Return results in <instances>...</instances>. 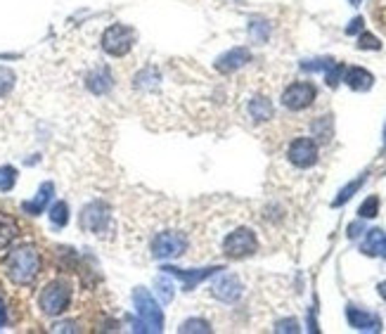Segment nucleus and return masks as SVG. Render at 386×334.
Segmentation results:
<instances>
[{"label": "nucleus", "mask_w": 386, "mask_h": 334, "mask_svg": "<svg viewBox=\"0 0 386 334\" xmlns=\"http://www.w3.org/2000/svg\"><path fill=\"white\" fill-rule=\"evenodd\" d=\"M5 275L13 280L15 285L26 287L38 278L40 273V254L36 247L24 244V247H17L10 251L8 259H5Z\"/></svg>", "instance_id": "1"}, {"label": "nucleus", "mask_w": 386, "mask_h": 334, "mask_svg": "<svg viewBox=\"0 0 386 334\" xmlns=\"http://www.w3.org/2000/svg\"><path fill=\"white\" fill-rule=\"evenodd\" d=\"M133 306L138 310V322L133 330L136 332H161L163 330V310L159 306L154 296H152L150 289L145 287H138L133 292Z\"/></svg>", "instance_id": "2"}, {"label": "nucleus", "mask_w": 386, "mask_h": 334, "mask_svg": "<svg viewBox=\"0 0 386 334\" xmlns=\"http://www.w3.org/2000/svg\"><path fill=\"white\" fill-rule=\"evenodd\" d=\"M69 303H72V285L67 280H52V283L43 287V292L38 296L40 310L45 315H50V318L62 315L69 308Z\"/></svg>", "instance_id": "3"}, {"label": "nucleus", "mask_w": 386, "mask_h": 334, "mask_svg": "<svg viewBox=\"0 0 386 334\" xmlns=\"http://www.w3.org/2000/svg\"><path fill=\"white\" fill-rule=\"evenodd\" d=\"M136 43V31L126 24H112L102 33V50L112 57H124Z\"/></svg>", "instance_id": "4"}, {"label": "nucleus", "mask_w": 386, "mask_h": 334, "mask_svg": "<svg viewBox=\"0 0 386 334\" xmlns=\"http://www.w3.org/2000/svg\"><path fill=\"white\" fill-rule=\"evenodd\" d=\"M79 223L83 230L93 232V235H104V232L109 230V225H112V211H109V207L104 202L95 199V202L83 207Z\"/></svg>", "instance_id": "5"}, {"label": "nucleus", "mask_w": 386, "mask_h": 334, "mask_svg": "<svg viewBox=\"0 0 386 334\" xmlns=\"http://www.w3.org/2000/svg\"><path fill=\"white\" fill-rule=\"evenodd\" d=\"M256 249H259V239H256L251 228H237L223 242V251L230 259H247Z\"/></svg>", "instance_id": "6"}, {"label": "nucleus", "mask_w": 386, "mask_h": 334, "mask_svg": "<svg viewBox=\"0 0 386 334\" xmlns=\"http://www.w3.org/2000/svg\"><path fill=\"white\" fill-rule=\"evenodd\" d=\"M185 235H180V232H159L154 239H152V256L159 261H166V259H178L180 254L185 251Z\"/></svg>", "instance_id": "7"}, {"label": "nucleus", "mask_w": 386, "mask_h": 334, "mask_svg": "<svg viewBox=\"0 0 386 334\" xmlns=\"http://www.w3.org/2000/svg\"><path fill=\"white\" fill-rule=\"evenodd\" d=\"M287 157L296 168H311L318 161V143L313 138H296L287 150Z\"/></svg>", "instance_id": "8"}, {"label": "nucleus", "mask_w": 386, "mask_h": 334, "mask_svg": "<svg viewBox=\"0 0 386 334\" xmlns=\"http://www.w3.org/2000/svg\"><path fill=\"white\" fill-rule=\"evenodd\" d=\"M315 95H318L315 86L313 84H306V81H301V84H291L282 93V104H284L287 109H291V111H301V109L311 107Z\"/></svg>", "instance_id": "9"}, {"label": "nucleus", "mask_w": 386, "mask_h": 334, "mask_svg": "<svg viewBox=\"0 0 386 334\" xmlns=\"http://www.w3.org/2000/svg\"><path fill=\"white\" fill-rule=\"evenodd\" d=\"M161 271L173 275V278H178L180 283H183V292H192L197 285L204 283V280H209V278H214V275L220 273L223 268L209 266V268H195V271H180V268H173V266H163Z\"/></svg>", "instance_id": "10"}, {"label": "nucleus", "mask_w": 386, "mask_h": 334, "mask_svg": "<svg viewBox=\"0 0 386 334\" xmlns=\"http://www.w3.org/2000/svg\"><path fill=\"white\" fill-rule=\"evenodd\" d=\"M346 318H348V325L358 332H382V318L374 313H367V310H362V308L348 306Z\"/></svg>", "instance_id": "11"}, {"label": "nucleus", "mask_w": 386, "mask_h": 334, "mask_svg": "<svg viewBox=\"0 0 386 334\" xmlns=\"http://www.w3.org/2000/svg\"><path fill=\"white\" fill-rule=\"evenodd\" d=\"M247 62H251V52L247 48H232L216 60V69H218L220 74H232V72H237V69H242Z\"/></svg>", "instance_id": "12"}, {"label": "nucleus", "mask_w": 386, "mask_h": 334, "mask_svg": "<svg viewBox=\"0 0 386 334\" xmlns=\"http://www.w3.org/2000/svg\"><path fill=\"white\" fill-rule=\"evenodd\" d=\"M214 296L225 303H235L242 296V283L237 275H220L218 283L214 285Z\"/></svg>", "instance_id": "13"}, {"label": "nucleus", "mask_w": 386, "mask_h": 334, "mask_svg": "<svg viewBox=\"0 0 386 334\" xmlns=\"http://www.w3.org/2000/svg\"><path fill=\"white\" fill-rule=\"evenodd\" d=\"M52 195H55V183L45 180V183L38 187L36 197L26 199V202H22V209H24V214H29V216H40L45 211V207L50 204Z\"/></svg>", "instance_id": "14"}, {"label": "nucleus", "mask_w": 386, "mask_h": 334, "mask_svg": "<svg viewBox=\"0 0 386 334\" xmlns=\"http://www.w3.org/2000/svg\"><path fill=\"white\" fill-rule=\"evenodd\" d=\"M112 86H114V79L107 67H97L86 76V88L93 95H107L112 90Z\"/></svg>", "instance_id": "15"}, {"label": "nucleus", "mask_w": 386, "mask_h": 334, "mask_svg": "<svg viewBox=\"0 0 386 334\" xmlns=\"http://www.w3.org/2000/svg\"><path fill=\"white\" fill-rule=\"evenodd\" d=\"M360 251L365 256H382V259H386V232L382 228L367 230V237H365V242H362Z\"/></svg>", "instance_id": "16"}, {"label": "nucleus", "mask_w": 386, "mask_h": 334, "mask_svg": "<svg viewBox=\"0 0 386 334\" xmlns=\"http://www.w3.org/2000/svg\"><path fill=\"white\" fill-rule=\"evenodd\" d=\"M344 81H346V86L351 88V90H358V93L370 90V88L374 86V76L362 67H351L346 76H344Z\"/></svg>", "instance_id": "17"}, {"label": "nucleus", "mask_w": 386, "mask_h": 334, "mask_svg": "<svg viewBox=\"0 0 386 334\" xmlns=\"http://www.w3.org/2000/svg\"><path fill=\"white\" fill-rule=\"evenodd\" d=\"M17 235H19V225H17V221L13 218V216L0 211V251L8 249L10 244L15 242Z\"/></svg>", "instance_id": "18"}, {"label": "nucleus", "mask_w": 386, "mask_h": 334, "mask_svg": "<svg viewBox=\"0 0 386 334\" xmlns=\"http://www.w3.org/2000/svg\"><path fill=\"white\" fill-rule=\"evenodd\" d=\"M249 114H251V119H256V121L273 119V102L268 97H263V95H256L249 102Z\"/></svg>", "instance_id": "19"}, {"label": "nucleus", "mask_w": 386, "mask_h": 334, "mask_svg": "<svg viewBox=\"0 0 386 334\" xmlns=\"http://www.w3.org/2000/svg\"><path fill=\"white\" fill-rule=\"evenodd\" d=\"M365 180H367V173H360L358 178L351 180L346 187H341V190H339V195L335 197V202H332V207H344V204H346L348 199L360 190L362 185H365Z\"/></svg>", "instance_id": "20"}, {"label": "nucleus", "mask_w": 386, "mask_h": 334, "mask_svg": "<svg viewBox=\"0 0 386 334\" xmlns=\"http://www.w3.org/2000/svg\"><path fill=\"white\" fill-rule=\"evenodd\" d=\"M50 223H52V228H64L69 223V204L67 202H55L52 204V209H50Z\"/></svg>", "instance_id": "21"}, {"label": "nucleus", "mask_w": 386, "mask_h": 334, "mask_svg": "<svg viewBox=\"0 0 386 334\" xmlns=\"http://www.w3.org/2000/svg\"><path fill=\"white\" fill-rule=\"evenodd\" d=\"M249 36L251 40H256V43H266V40L271 38V24L263 19H254L249 24Z\"/></svg>", "instance_id": "22"}, {"label": "nucleus", "mask_w": 386, "mask_h": 334, "mask_svg": "<svg viewBox=\"0 0 386 334\" xmlns=\"http://www.w3.org/2000/svg\"><path fill=\"white\" fill-rule=\"evenodd\" d=\"M180 334H209L211 332V327H209V322L207 320H202V318H190V320H185L183 325H180Z\"/></svg>", "instance_id": "23"}, {"label": "nucleus", "mask_w": 386, "mask_h": 334, "mask_svg": "<svg viewBox=\"0 0 386 334\" xmlns=\"http://www.w3.org/2000/svg\"><path fill=\"white\" fill-rule=\"evenodd\" d=\"M17 84V76L13 69H8V67H0V97H5V95H10L13 93V88Z\"/></svg>", "instance_id": "24"}, {"label": "nucleus", "mask_w": 386, "mask_h": 334, "mask_svg": "<svg viewBox=\"0 0 386 334\" xmlns=\"http://www.w3.org/2000/svg\"><path fill=\"white\" fill-rule=\"evenodd\" d=\"M17 185V168L0 166V192H10Z\"/></svg>", "instance_id": "25"}, {"label": "nucleus", "mask_w": 386, "mask_h": 334, "mask_svg": "<svg viewBox=\"0 0 386 334\" xmlns=\"http://www.w3.org/2000/svg\"><path fill=\"white\" fill-rule=\"evenodd\" d=\"M154 287H156V294H159L161 303H171V299H173V283H171V280H168V278H156Z\"/></svg>", "instance_id": "26"}, {"label": "nucleus", "mask_w": 386, "mask_h": 334, "mask_svg": "<svg viewBox=\"0 0 386 334\" xmlns=\"http://www.w3.org/2000/svg\"><path fill=\"white\" fill-rule=\"evenodd\" d=\"M379 214V197H367L365 202L360 204V209H358V216L360 218H374V216Z\"/></svg>", "instance_id": "27"}, {"label": "nucleus", "mask_w": 386, "mask_h": 334, "mask_svg": "<svg viewBox=\"0 0 386 334\" xmlns=\"http://www.w3.org/2000/svg\"><path fill=\"white\" fill-rule=\"evenodd\" d=\"M332 64H335V60H330V57H320V60H303L301 69L303 72H327Z\"/></svg>", "instance_id": "28"}, {"label": "nucleus", "mask_w": 386, "mask_h": 334, "mask_svg": "<svg viewBox=\"0 0 386 334\" xmlns=\"http://www.w3.org/2000/svg\"><path fill=\"white\" fill-rule=\"evenodd\" d=\"M313 131L320 140H330L332 138V116H323V119L315 121Z\"/></svg>", "instance_id": "29"}, {"label": "nucleus", "mask_w": 386, "mask_h": 334, "mask_svg": "<svg viewBox=\"0 0 386 334\" xmlns=\"http://www.w3.org/2000/svg\"><path fill=\"white\" fill-rule=\"evenodd\" d=\"M156 81H159V74H156V69H145L143 74H138L136 86L138 88H152V86H156Z\"/></svg>", "instance_id": "30"}, {"label": "nucleus", "mask_w": 386, "mask_h": 334, "mask_svg": "<svg viewBox=\"0 0 386 334\" xmlns=\"http://www.w3.org/2000/svg\"><path fill=\"white\" fill-rule=\"evenodd\" d=\"M341 74H344V64L335 62V64H332V67L325 72L327 86H330V88H337V86H339V81H341Z\"/></svg>", "instance_id": "31"}, {"label": "nucleus", "mask_w": 386, "mask_h": 334, "mask_svg": "<svg viewBox=\"0 0 386 334\" xmlns=\"http://www.w3.org/2000/svg\"><path fill=\"white\" fill-rule=\"evenodd\" d=\"M358 48L360 50H379L382 48V40L377 36H372V33H360L358 36Z\"/></svg>", "instance_id": "32"}, {"label": "nucleus", "mask_w": 386, "mask_h": 334, "mask_svg": "<svg viewBox=\"0 0 386 334\" xmlns=\"http://www.w3.org/2000/svg\"><path fill=\"white\" fill-rule=\"evenodd\" d=\"M275 332H301L299 320H296V318L278 320V325H275Z\"/></svg>", "instance_id": "33"}, {"label": "nucleus", "mask_w": 386, "mask_h": 334, "mask_svg": "<svg viewBox=\"0 0 386 334\" xmlns=\"http://www.w3.org/2000/svg\"><path fill=\"white\" fill-rule=\"evenodd\" d=\"M362 26H365V19H362V17H355V19H351V24L346 26V33L348 36H353V33L362 31Z\"/></svg>", "instance_id": "34"}, {"label": "nucleus", "mask_w": 386, "mask_h": 334, "mask_svg": "<svg viewBox=\"0 0 386 334\" xmlns=\"http://www.w3.org/2000/svg\"><path fill=\"white\" fill-rule=\"evenodd\" d=\"M362 232H365V228H362V223H360V221H358V223H351V225H348V237H351V239L360 237Z\"/></svg>", "instance_id": "35"}, {"label": "nucleus", "mask_w": 386, "mask_h": 334, "mask_svg": "<svg viewBox=\"0 0 386 334\" xmlns=\"http://www.w3.org/2000/svg\"><path fill=\"white\" fill-rule=\"evenodd\" d=\"M52 332H76V327H74V322H62V325L52 327Z\"/></svg>", "instance_id": "36"}, {"label": "nucleus", "mask_w": 386, "mask_h": 334, "mask_svg": "<svg viewBox=\"0 0 386 334\" xmlns=\"http://www.w3.org/2000/svg\"><path fill=\"white\" fill-rule=\"evenodd\" d=\"M5 322H8V310H5V301L0 299V327H3Z\"/></svg>", "instance_id": "37"}, {"label": "nucleus", "mask_w": 386, "mask_h": 334, "mask_svg": "<svg viewBox=\"0 0 386 334\" xmlns=\"http://www.w3.org/2000/svg\"><path fill=\"white\" fill-rule=\"evenodd\" d=\"M377 289H379V294H382V299H384V301H386V283H379V287H377Z\"/></svg>", "instance_id": "38"}, {"label": "nucleus", "mask_w": 386, "mask_h": 334, "mask_svg": "<svg viewBox=\"0 0 386 334\" xmlns=\"http://www.w3.org/2000/svg\"><path fill=\"white\" fill-rule=\"evenodd\" d=\"M348 3H351V5H353V8H358V5L362 3V0H348Z\"/></svg>", "instance_id": "39"}, {"label": "nucleus", "mask_w": 386, "mask_h": 334, "mask_svg": "<svg viewBox=\"0 0 386 334\" xmlns=\"http://www.w3.org/2000/svg\"><path fill=\"white\" fill-rule=\"evenodd\" d=\"M384 145H386V126H384Z\"/></svg>", "instance_id": "40"}]
</instances>
